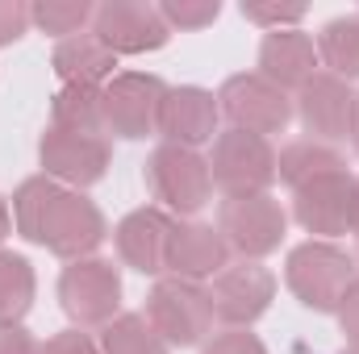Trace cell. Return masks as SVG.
Returning a JSON list of instances; mask_svg holds the SVG:
<instances>
[{"label": "cell", "instance_id": "obj_1", "mask_svg": "<svg viewBox=\"0 0 359 354\" xmlns=\"http://www.w3.org/2000/svg\"><path fill=\"white\" fill-rule=\"evenodd\" d=\"M355 255H347L343 246L334 242H322V238H309L301 246L288 250V263H284V283L288 292L313 309V313H334L343 292L355 283Z\"/></svg>", "mask_w": 359, "mask_h": 354}, {"label": "cell", "instance_id": "obj_2", "mask_svg": "<svg viewBox=\"0 0 359 354\" xmlns=\"http://www.w3.org/2000/svg\"><path fill=\"white\" fill-rule=\"evenodd\" d=\"M151 330L168 342V346H196L209 338L213 330V304H209V288L163 275L151 292H147V313Z\"/></svg>", "mask_w": 359, "mask_h": 354}, {"label": "cell", "instance_id": "obj_3", "mask_svg": "<svg viewBox=\"0 0 359 354\" xmlns=\"http://www.w3.org/2000/svg\"><path fill=\"white\" fill-rule=\"evenodd\" d=\"M209 176H213V187H222L226 200H234V196H264L276 183V150L259 134L226 129V134L213 138Z\"/></svg>", "mask_w": 359, "mask_h": 354}, {"label": "cell", "instance_id": "obj_4", "mask_svg": "<svg viewBox=\"0 0 359 354\" xmlns=\"http://www.w3.org/2000/svg\"><path fill=\"white\" fill-rule=\"evenodd\" d=\"M147 187L151 196L163 204V213L192 217L213 200V176H209V159H201L188 146H155L147 159Z\"/></svg>", "mask_w": 359, "mask_h": 354}, {"label": "cell", "instance_id": "obj_5", "mask_svg": "<svg viewBox=\"0 0 359 354\" xmlns=\"http://www.w3.org/2000/svg\"><path fill=\"white\" fill-rule=\"evenodd\" d=\"M59 304L76 330H104L121 317V275L109 259H76L59 275Z\"/></svg>", "mask_w": 359, "mask_h": 354}, {"label": "cell", "instance_id": "obj_6", "mask_svg": "<svg viewBox=\"0 0 359 354\" xmlns=\"http://www.w3.org/2000/svg\"><path fill=\"white\" fill-rule=\"evenodd\" d=\"M168 84L151 71H117L100 92V125L104 134H117L126 142L151 138L159 129V104Z\"/></svg>", "mask_w": 359, "mask_h": 354}, {"label": "cell", "instance_id": "obj_7", "mask_svg": "<svg viewBox=\"0 0 359 354\" xmlns=\"http://www.w3.org/2000/svg\"><path fill=\"white\" fill-rule=\"evenodd\" d=\"M217 234L226 238L230 255L259 263L271 250H280V242L288 234V213L280 208V200L271 192L234 196V200H222V208H217Z\"/></svg>", "mask_w": 359, "mask_h": 354}, {"label": "cell", "instance_id": "obj_8", "mask_svg": "<svg viewBox=\"0 0 359 354\" xmlns=\"http://www.w3.org/2000/svg\"><path fill=\"white\" fill-rule=\"evenodd\" d=\"M104 238H109V225H104V213L96 208V200H88L76 187H59V196L42 221L38 246L76 263V259H92Z\"/></svg>", "mask_w": 359, "mask_h": 354}, {"label": "cell", "instance_id": "obj_9", "mask_svg": "<svg viewBox=\"0 0 359 354\" xmlns=\"http://www.w3.org/2000/svg\"><path fill=\"white\" fill-rule=\"evenodd\" d=\"M217 108L222 117H230V129L259 134V138L284 134V125L292 121V96L280 92L271 80H264L259 71L230 76L217 92Z\"/></svg>", "mask_w": 359, "mask_h": 354}, {"label": "cell", "instance_id": "obj_10", "mask_svg": "<svg viewBox=\"0 0 359 354\" xmlns=\"http://www.w3.org/2000/svg\"><path fill=\"white\" fill-rule=\"evenodd\" d=\"M276 300V275L264 263H251V259H238L226 271L213 275V288H209V304H213V317L226 325V330H251Z\"/></svg>", "mask_w": 359, "mask_h": 354}, {"label": "cell", "instance_id": "obj_11", "mask_svg": "<svg viewBox=\"0 0 359 354\" xmlns=\"http://www.w3.org/2000/svg\"><path fill=\"white\" fill-rule=\"evenodd\" d=\"M292 217L305 234L334 242L343 234H355V176L351 171H330L313 183L292 192Z\"/></svg>", "mask_w": 359, "mask_h": 354}, {"label": "cell", "instance_id": "obj_12", "mask_svg": "<svg viewBox=\"0 0 359 354\" xmlns=\"http://www.w3.org/2000/svg\"><path fill=\"white\" fill-rule=\"evenodd\" d=\"M92 34L113 50V55H147L163 50L172 29L159 13V4L147 0H104L92 13Z\"/></svg>", "mask_w": 359, "mask_h": 354}, {"label": "cell", "instance_id": "obj_13", "mask_svg": "<svg viewBox=\"0 0 359 354\" xmlns=\"http://www.w3.org/2000/svg\"><path fill=\"white\" fill-rule=\"evenodd\" d=\"M38 159H42V176H50L55 183H72L80 192V187H92L96 179H104L113 155L100 134H72V129L46 125L38 142Z\"/></svg>", "mask_w": 359, "mask_h": 354}, {"label": "cell", "instance_id": "obj_14", "mask_svg": "<svg viewBox=\"0 0 359 354\" xmlns=\"http://www.w3.org/2000/svg\"><path fill=\"white\" fill-rule=\"evenodd\" d=\"M351 104H355V92L351 84H343L339 76L330 71H313L292 100V113L301 117L305 134H313V142H343L351 134Z\"/></svg>", "mask_w": 359, "mask_h": 354}, {"label": "cell", "instance_id": "obj_15", "mask_svg": "<svg viewBox=\"0 0 359 354\" xmlns=\"http://www.w3.org/2000/svg\"><path fill=\"white\" fill-rule=\"evenodd\" d=\"M217 121H222V108H217V96L209 88H196V84H180L168 88L163 104H159V138L168 146H205L217 138Z\"/></svg>", "mask_w": 359, "mask_h": 354}, {"label": "cell", "instance_id": "obj_16", "mask_svg": "<svg viewBox=\"0 0 359 354\" xmlns=\"http://www.w3.org/2000/svg\"><path fill=\"white\" fill-rule=\"evenodd\" d=\"M176 217L163 213L159 204H142L134 213H126L113 229L117 255L121 263L134 267L138 275H163L168 271V242H172Z\"/></svg>", "mask_w": 359, "mask_h": 354}, {"label": "cell", "instance_id": "obj_17", "mask_svg": "<svg viewBox=\"0 0 359 354\" xmlns=\"http://www.w3.org/2000/svg\"><path fill=\"white\" fill-rule=\"evenodd\" d=\"M230 267V246L217 234V225L205 221H176L172 242H168V275L176 279H213L217 271Z\"/></svg>", "mask_w": 359, "mask_h": 354}, {"label": "cell", "instance_id": "obj_18", "mask_svg": "<svg viewBox=\"0 0 359 354\" xmlns=\"http://www.w3.org/2000/svg\"><path fill=\"white\" fill-rule=\"evenodd\" d=\"M318 71V46L301 29H271L259 42V76L271 80L280 92L301 88Z\"/></svg>", "mask_w": 359, "mask_h": 354}, {"label": "cell", "instance_id": "obj_19", "mask_svg": "<svg viewBox=\"0 0 359 354\" xmlns=\"http://www.w3.org/2000/svg\"><path fill=\"white\" fill-rule=\"evenodd\" d=\"M50 67H55V76L63 80V84H96V88H104L117 71V55L96 38V34H76V38H63L59 46H55V55H50Z\"/></svg>", "mask_w": 359, "mask_h": 354}, {"label": "cell", "instance_id": "obj_20", "mask_svg": "<svg viewBox=\"0 0 359 354\" xmlns=\"http://www.w3.org/2000/svg\"><path fill=\"white\" fill-rule=\"evenodd\" d=\"M330 171H347V159L334 146L313 142V138H297V142H288L276 155V179L288 183L292 192L305 187V183H313L318 176H330Z\"/></svg>", "mask_w": 359, "mask_h": 354}, {"label": "cell", "instance_id": "obj_21", "mask_svg": "<svg viewBox=\"0 0 359 354\" xmlns=\"http://www.w3.org/2000/svg\"><path fill=\"white\" fill-rule=\"evenodd\" d=\"M313 46H318V63L330 76H339L343 84L359 80V13L326 21Z\"/></svg>", "mask_w": 359, "mask_h": 354}, {"label": "cell", "instance_id": "obj_22", "mask_svg": "<svg viewBox=\"0 0 359 354\" xmlns=\"http://www.w3.org/2000/svg\"><path fill=\"white\" fill-rule=\"evenodd\" d=\"M38 275L25 255L0 250V325H21V317L34 309Z\"/></svg>", "mask_w": 359, "mask_h": 354}, {"label": "cell", "instance_id": "obj_23", "mask_svg": "<svg viewBox=\"0 0 359 354\" xmlns=\"http://www.w3.org/2000/svg\"><path fill=\"white\" fill-rule=\"evenodd\" d=\"M100 92L96 84H63L50 100V125L72 134H104L100 125Z\"/></svg>", "mask_w": 359, "mask_h": 354}, {"label": "cell", "instance_id": "obj_24", "mask_svg": "<svg viewBox=\"0 0 359 354\" xmlns=\"http://www.w3.org/2000/svg\"><path fill=\"white\" fill-rule=\"evenodd\" d=\"M55 196H59V183L50 176H29V179L17 183V192H13V225H17V234H21L25 242L38 246L42 221H46Z\"/></svg>", "mask_w": 359, "mask_h": 354}, {"label": "cell", "instance_id": "obj_25", "mask_svg": "<svg viewBox=\"0 0 359 354\" xmlns=\"http://www.w3.org/2000/svg\"><path fill=\"white\" fill-rule=\"evenodd\" d=\"M172 346L151 330L142 313H121L100 330V354H168Z\"/></svg>", "mask_w": 359, "mask_h": 354}, {"label": "cell", "instance_id": "obj_26", "mask_svg": "<svg viewBox=\"0 0 359 354\" xmlns=\"http://www.w3.org/2000/svg\"><path fill=\"white\" fill-rule=\"evenodd\" d=\"M92 8L88 0H38V4H29V21L42 29V34H50V38H76V34H84V25L92 21Z\"/></svg>", "mask_w": 359, "mask_h": 354}, {"label": "cell", "instance_id": "obj_27", "mask_svg": "<svg viewBox=\"0 0 359 354\" xmlns=\"http://www.w3.org/2000/svg\"><path fill=\"white\" fill-rule=\"evenodd\" d=\"M159 13L168 29H205L222 17V4L217 0H163Z\"/></svg>", "mask_w": 359, "mask_h": 354}, {"label": "cell", "instance_id": "obj_28", "mask_svg": "<svg viewBox=\"0 0 359 354\" xmlns=\"http://www.w3.org/2000/svg\"><path fill=\"white\" fill-rule=\"evenodd\" d=\"M243 17L259 29H297L305 21V4H259V0H247L243 4Z\"/></svg>", "mask_w": 359, "mask_h": 354}, {"label": "cell", "instance_id": "obj_29", "mask_svg": "<svg viewBox=\"0 0 359 354\" xmlns=\"http://www.w3.org/2000/svg\"><path fill=\"white\" fill-rule=\"evenodd\" d=\"M201 354H268V346L251 330H222L201 346Z\"/></svg>", "mask_w": 359, "mask_h": 354}, {"label": "cell", "instance_id": "obj_30", "mask_svg": "<svg viewBox=\"0 0 359 354\" xmlns=\"http://www.w3.org/2000/svg\"><path fill=\"white\" fill-rule=\"evenodd\" d=\"M29 4L21 0H0V46H13L29 34Z\"/></svg>", "mask_w": 359, "mask_h": 354}, {"label": "cell", "instance_id": "obj_31", "mask_svg": "<svg viewBox=\"0 0 359 354\" xmlns=\"http://www.w3.org/2000/svg\"><path fill=\"white\" fill-rule=\"evenodd\" d=\"M334 317H339V330H343V338H347V351H359V275H355V283L343 292Z\"/></svg>", "mask_w": 359, "mask_h": 354}, {"label": "cell", "instance_id": "obj_32", "mask_svg": "<svg viewBox=\"0 0 359 354\" xmlns=\"http://www.w3.org/2000/svg\"><path fill=\"white\" fill-rule=\"evenodd\" d=\"M42 354H100V342H92V334H84V330H63V334L46 338Z\"/></svg>", "mask_w": 359, "mask_h": 354}, {"label": "cell", "instance_id": "obj_33", "mask_svg": "<svg viewBox=\"0 0 359 354\" xmlns=\"http://www.w3.org/2000/svg\"><path fill=\"white\" fill-rule=\"evenodd\" d=\"M0 354H42L25 325H0Z\"/></svg>", "mask_w": 359, "mask_h": 354}, {"label": "cell", "instance_id": "obj_34", "mask_svg": "<svg viewBox=\"0 0 359 354\" xmlns=\"http://www.w3.org/2000/svg\"><path fill=\"white\" fill-rule=\"evenodd\" d=\"M13 234V213H8V204H4V196H0V242Z\"/></svg>", "mask_w": 359, "mask_h": 354}, {"label": "cell", "instance_id": "obj_35", "mask_svg": "<svg viewBox=\"0 0 359 354\" xmlns=\"http://www.w3.org/2000/svg\"><path fill=\"white\" fill-rule=\"evenodd\" d=\"M351 146H355V155H359V92H355V104H351Z\"/></svg>", "mask_w": 359, "mask_h": 354}, {"label": "cell", "instance_id": "obj_36", "mask_svg": "<svg viewBox=\"0 0 359 354\" xmlns=\"http://www.w3.org/2000/svg\"><path fill=\"white\" fill-rule=\"evenodd\" d=\"M355 234H359V176H355Z\"/></svg>", "mask_w": 359, "mask_h": 354}, {"label": "cell", "instance_id": "obj_37", "mask_svg": "<svg viewBox=\"0 0 359 354\" xmlns=\"http://www.w3.org/2000/svg\"><path fill=\"white\" fill-rule=\"evenodd\" d=\"M355 271H359V246H355Z\"/></svg>", "mask_w": 359, "mask_h": 354}, {"label": "cell", "instance_id": "obj_38", "mask_svg": "<svg viewBox=\"0 0 359 354\" xmlns=\"http://www.w3.org/2000/svg\"><path fill=\"white\" fill-rule=\"evenodd\" d=\"M339 354H359V351H339Z\"/></svg>", "mask_w": 359, "mask_h": 354}]
</instances>
